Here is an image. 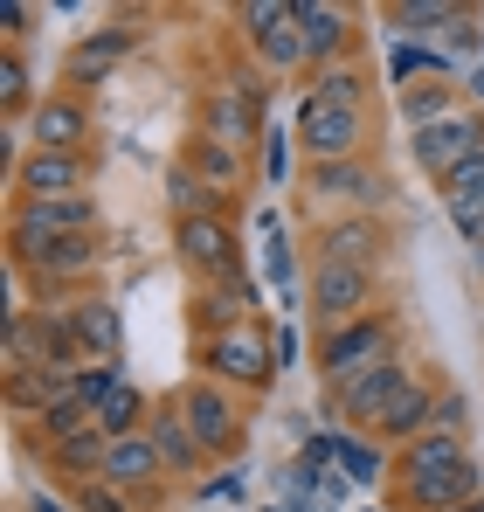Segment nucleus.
Wrapping results in <instances>:
<instances>
[{
    "mask_svg": "<svg viewBox=\"0 0 484 512\" xmlns=\"http://www.w3.org/2000/svg\"><path fill=\"white\" fill-rule=\"evenodd\" d=\"M450 215V229L471 243V250H484V201H464V208H443Z\"/></svg>",
    "mask_w": 484,
    "mask_h": 512,
    "instance_id": "obj_41",
    "label": "nucleus"
},
{
    "mask_svg": "<svg viewBox=\"0 0 484 512\" xmlns=\"http://www.w3.org/2000/svg\"><path fill=\"white\" fill-rule=\"evenodd\" d=\"M7 250H14V270H35L42 284H83L104 256V236H49V243H14L7 236Z\"/></svg>",
    "mask_w": 484,
    "mask_h": 512,
    "instance_id": "obj_14",
    "label": "nucleus"
},
{
    "mask_svg": "<svg viewBox=\"0 0 484 512\" xmlns=\"http://www.w3.org/2000/svg\"><path fill=\"white\" fill-rule=\"evenodd\" d=\"M104 485H118L125 499H160L166 485V457L160 443L139 429V436H118L111 450H104Z\"/></svg>",
    "mask_w": 484,
    "mask_h": 512,
    "instance_id": "obj_19",
    "label": "nucleus"
},
{
    "mask_svg": "<svg viewBox=\"0 0 484 512\" xmlns=\"http://www.w3.org/2000/svg\"><path fill=\"white\" fill-rule=\"evenodd\" d=\"M464 104H471V111H484V63H471V70H464Z\"/></svg>",
    "mask_w": 484,
    "mask_h": 512,
    "instance_id": "obj_46",
    "label": "nucleus"
},
{
    "mask_svg": "<svg viewBox=\"0 0 484 512\" xmlns=\"http://www.w3.org/2000/svg\"><path fill=\"white\" fill-rule=\"evenodd\" d=\"M180 167H194L215 194H222V201H236L242 180H249V153H229V146H215V139H201V132H194V139H187V153H180Z\"/></svg>",
    "mask_w": 484,
    "mask_h": 512,
    "instance_id": "obj_28",
    "label": "nucleus"
},
{
    "mask_svg": "<svg viewBox=\"0 0 484 512\" xmlns=\"http://www.w3.org/2000/svg\"><path fill=\"white\" fill-rule=\"evenodd\" d=\"M90 416H97V429L118 443V436H139V429L153 423V402H146V388H132V381H111V388L90 402Z\"/></svg>",
    "mask_w": 484,
    "mask_h": 512,
    "instance_id": "obj_30",
    "label": "nucleus"
},
{
    "mask_svg": "<svg viewBox=\"0 0 484 512\" xmlns=\"http://www.w3.org/2000/svg\"><path fill=\"white\" fill-rule=\"evenodd\" d=\"M291 139L305 146L312 167H339V160H367L374 125H367V111H332V104H319V97H305Z\"/></svg>",
    "mask_w": 484,
    "mask_h": 512,
    "instance_id": "obj_5",
    "label": "nucleus"
},
{
    "mask_svg": "<svg viewBox=\"0 0 484 512\" xmlns=\"http://www.w3.org/2000/svg\"><path fill=\"white\" fill-rule=\"evenodd\" d=\"M201 139H215V146L256 160V146H263L270 132H263V111H256L236 84H215L208 97H201Z\"/></svg>",
    "mask_w": 484,
    "mask_h": 512,
    "instance_id": "obj_16",
    "label": "nucleus"
},
{
    "mask_svg": "<svg viewBox=\"0 0 484 512\" xmlns=\"http://www.w3.org/2000/svg\"><path fill=\"white\" fill-rule=\"evenodd\" d=\"M166 402L180 409V423L194 429V443H201L208 457H236V450H242V402L222 388V381L194 374V381H187V388H173Z\"/></svg>",
    "mask_w": 484,
    "mask_h": 512,
    "instance_id": "obj_4",
    "label": "nucleus"
},
{
    "mask_svg": "<svg viewBox=\"0 0 484 512\" xmlns=\"http://www.w3.org/2000/svg\"><path fill=\"white\" fill-rule=\"evenodd\" d=\"M90 153H49V146H28L14 160V201H70L90 187Z\"/></svg>",
    "mask_w": 484,
    "mask_h": 512,
    "instance_id": "obj_12",
    "label": "nucleus"
},
{
    "mask_svg": "<svg viewBox=\"0 0 484 512\" xmlns=\"http://www.w3.org/2000/svg\"><path fill=\"white\" fill-rule=\"evenodd\" d=\"M298 35H305V70L319 77L332 63H346V49H353V7H339V0H298Z\"/></svg>",
    "mask_w": 484,
    "mask_h": 512,
    "instance_id": "obj_18",
    "label": "nucleus"
},
{
    "mask_svg": "<svg viewBox=\"0 0 484 512\" xmlns=\"http://www.w3.org/2000/svg\"><path fill=\"white\" fill-rule=\"evenodd\" d=\"M332 436H339V478L346 485L374 492L381 478H395V450L388 443H374L367 429H346V423H332Z\"/></svg>",
    "mask_w": 484,
    "mask_h": 512,
    "instance_id": "obj_24",
    "label": "nucleus"
},
{
    "mask_svg": "<svg viewBox=\"0 0 484 512\" xmlns=\"http://www.w3.org/2000/svg\"><path fill=\"white\" fill-rule=\"evenodd\" d=\"M28 28H35V7H28V0H7V7H0V49H21Z\"/></svg>",
    "mask_w": 484,
    "mask_h": 512,
    "instance_id": "obj_39",
    "label": "nucleus"
},
{
    "mask_svg": "<svg viewBox=\"0 0 484 512\" xmlns=\"http://www.w3.org/2000/svg\"><path fill=\"white\" fill-rule=\"evenodd\" d=\"M70 326H77V346H83V367H118V305L111 298H77L70 305Z\"/></svg>",
    "mask_w": 484,
    "mask_h": 512,
    "instance_id": "obj_23",
    "label": "nucleus"
},
{
    "mask_svg": "<svg viewBox=\"0 0 484 512\" xmlns=\"http://www.w3.org/2000/svg\"><path fill=\"white\" fill-rule=\"evenodd\" d=\"M457 512H484V499H471V506H457Z\"/></svg>",
    "mask_w": 484,
    "mask_h": 512,
    "instance_id": "obj_48",
    "label": "nucleus"
},
{
    "mask_svg": "<svg viewBox=\"0 0 484 512\" xmlns=\"http://www.w3.org/2000/svg\"><path fill=\"white\" fill-rule=\"evenodd\" d=\"M7 374L14 367H49V374H83V346H77V326L70 312H49V305H14L7 312Z\"/></svg>",
    "mask_w": 484,
    "mask_h": 512,
    "instance_id": "obj_2",
    "label": "nucleus"
},
{
    "mask_svg": "<svg viewBox=\"0 0 484 512\" xmlns=\"http://www.w3.org/2000/svg\"><path fill=\"white\" fill-rule=\"evenodd\" d=\"M457 111H464V84H415V90H402V104H395V118H402L408 139L436 132V125L457 118Z\"/></svg>",
    "mask_w": 484,
    "mask_h": 512,
    "instance_id": "obj_27",
    "label": "nucleus"
},
{
    "mask_svg": "<svg viewBox=\"0 0 484 512\" xmlns=\"http://www.w3.org/2000/svg\"><path fill=\"white\" fill-rule=\"evenodd\" d=\"M471 153H484V111H457V118H443L436 132H422V139H408V160L429 173V180H443V173H457Z\"/></svg>",
    "mask_w": 484,
    "mask_h": 512,
    "instance_id": "obj_15",
    "label": "nucleus"
},
{
    "mask_svg": "<svg viewBox=\"0 0 484 512\" xmlns=\"http://www.w3.org/2000/svg\"><path fill=\"white\" fill-rule=\"evenodd\" d=\"M388 353H402V319L381 305V312H367V319H353V326H332V333H319V381L325 395L332 388H346L353 374H367L374 360H388Z\"/></svg>",
    "mask_w": 484,
    "mask_h": 512,
    "instance_id": "obj_3",
    "label": "nucleus"
},
{
    "mask_svg": "<svg viewBox=\"0 0 484 512\" xmlns=\"http://www.w3.org/2000/svg\"><path fill=\"white\" fill-rule=\"evenodd\" d=\"M464 14H471L464 0H395V7H381L388 35H402V42H415V35H436V28L450 35Z\"/></svg>",
    "mask_w": 484,
    "mask_h": 512,
    "instance_id": "obj_29",
    "label": "nucleus"
},
{
    "mask_svg": "<svg viewBox=\"0 0 484 512\" xmlns=\"http://www.w3.org/2000/svg\"><path fill=\"white\" fill-rule=\"evenodd\" d=\"M146 436L160 443V457H166V478H194V471L208 464V450L194 443V429L180 423V409H173V402H153V423H146Z\"/></svg>",
    "mask_w": 484,
    "mask_h": 512,
    "instance_id": "obj_25",
    "label": "nucleus"
},
{
    "mask_svg": "<svg viewBox=\"0 0 484 512\" xmlns=\"http://www.w3.org/2000/svg\"><path fill=\"white\" fill-rule=\"evenodd\" d=\"M35 139L28 146H49V153H83V139H90V104H83L77 90H49L42 104H35V125H28Z\"/></svg>",
    "mask_w": 484,
    "mask_h": 512,
    "instance_id": "obj_21",
    "label": "nucleus"
},
{
    "mask_svg": "<svg viewBox=\"0 0 484 512\" xmlns=\"http://www.w3.org/2000/svg\"><path fill=\"white\" fill-rule=\"evenodd\" d=\"M70 499H77V512H132V499H125L118 485H104V478H90V485H77Z\"/></svg>",
    "mask_w": 484,
    "mask_h": 512,
    "instance_id": "obj_38",
    "label": "nucleus"
},
{
    "mask_svg": "<svg viewBox=\"0 0 484 512\" xmlns=\"http://www.w3.org/2000/svg\"><path fill=\"white\" fill-rule=\"evenodd\" d=\"M484 499V471L457 464V471H422V478H395V506L402 512H457Z\"/></svg>",
    "mask_w": 484,
    "mask_h": 512,
    "instance_id": "obj_17",
    "label": "nucleus"
},
{
    "mask_svg": "<svg viewBox=\"0 0 484 512\" xmlns=\"http://www.w3.org/2000/svg\"><path fill=\"white\" fill-rule=\"evenodd\" d=\"M415 77H436V84H450V77H464V70H457V56H450V49H422V42H402V49L388 56V84H395V90H415Z\"/></svg>",
    "mask_w": 484,
    "mask_h": 512,
    "instance_id": "obj_32",
    "label": "nucleus"
},
{
    "mask_svg": "<svg viewBox=\"0 0 484 512\" xmlns=\"http://www.w3.org/2000/svg\"><path fill=\"white\" fill-rule=\"evenodd\" d=\"M429 429H436V388L415 374L402 395L381 409V423L367 429V436H374V443H388V450H408V443H415V436H429Z\"/></svg>",
    "mask_w": 484,
    "mask_h": 512,
    "instance_id": "obj_22",
    "label": "nucleus"
},
{
    "mask_svg": "<svg viewBox=\"0 0 484 512\" xmlns=\"http://www.w3.org/2000/svg\"><path fill=\"white\" fill-rule=\"evenodd\" d=\"M436 429H450V436H464V429H471V402H464L457 388H443V395H436Z\"/></svg>",
    "mask_w": 484,
    "mask_h": 512,
    "instance_id": "obj_40",
    "label": "nucleus"
},
{
    "mask_svg": "<svg viewBox=\"0 0 484 512\" xmlns=\"http://www.w3.org/2000/svg\"><path fill=\"white\" fill-rule=\"evenodd\" d=\"M305 187L319 201H332L339 215H381L395 201V180H388V167H374V153L367 160H339V167H305Z\"/></svg>",
    "mask_w": 484,
    "mask_h": 512,
    "instance_id": "obj_8",
    "label": "nucleus"
},
{
    "mask_svg": "<svg viewBox=\"0 0 484 512\" xmlns=\"http://www.w3.org/2000/svg\"><path fill=\"white\" fill-rule=\"evenodd\" d=\"M0 111L7 118L28 111V63H21V49H0Z\"/></svg>",
    "mask_w": 484,
    "mask_h": 512,
    "instance_id": "obj_37",
    "label": "nucleus"
},
{
    "mask_svg": "<svg viewBox=\"0 0 484 512\" xmlns=\"http://www.w3.org/2000/svg\"><path fill=\"white\" fill-rule=\"evenodd\" d=\"M104 450H111V436L90 423V429H77V436H63V443H49V471L77 492L90 478H104Z\"/></svg>",
    "mask_w": 484,
    "mask_h": 512,
    "instance_id": "obj_26",
    "label": "nucleus"
},
{
    "mask_svg": "<svg viewBox=\"0 0 484 512\" xmlns=\"http://www.w3.org/2000/svg\"><path fill=\"white\" fill-rule=\"evenodd\" d=\"M478 270H484V250H478Z\"/></svg>",
    "mask_w": 484,
    "mask_h": 512,
    "instance_id": "obj_49",
    "label": "nucleus"
},
{
    "mask_svg": "<svg viewBox=\"0 0 484 512\" xmlns=\"http://www.w3.org/2000/svg\"><path fill=\"white\" fill-rule=\"evenodd\" d=\"M284 146H291V132H277V125H270V139L256 146V160H263L270 180H284V173H291V153H284Z\"/></svg>",
    "mask_w": 484,
    "mask_h": 512,
    "instance_id": "obj_42",
    "label": "nucleus"
},
{
    "mask_svg": "<svg viewBox=\"0 0 484 512\" xmlns=\"http://www.w3.org/2000/svg\"><path fill=\"white\" fill-rule=\"evenodd\" d=\"M7 236H14V243H49V236H104V215H97V201H90V194H70V201H14Z\"/></svg>",
    "mask_w": 484,
    "mask_h": 512,
    "instance_id": "obj_13",
    "label": "nucleus"
},
{
    "mask_svg": "<svg viewBox=\"0 0 484 512\" xmlns=\"http://www.w3.org/2000/svg\"><path fill=\"white\" fill-rule=\"evenodd\" d=\"M367 90H374V77H367V70H360V63L346 56V63L319 70L305 97H319V104H332V111H367Z\"/></svg>",
    "mask_w": 484,
    "mask_h": 512,
    "instance_id": "obj_33",
    "label": "nucleus"
},
{
    "mask_svg": "<svg viewBox=\"0 0 484 512\" xmlns=\"http://www.w3.org/2000/svg\"><path fill=\"white\" fill-rule=\"evenodd\" d=\"M457 464H471V443H464V436H450V429H429V436H415L408 450H395V478H422V471H457Z\"/></svg>",
    "mask_w": 484,
    "mask_h": 512,
    "instance_id": "obj_31",
    "label": "nucleus"
},
{
    "mask_svg": "<svg viewBox=\"0 0 484 512\" xmlns=\"http://www.w3.org/2000/svg\"><path fill=\"white\" fill-rule=\"evenodd\" d=\"M236 21H242V35H249L256 63H263L270 77H291V70H305L298 0H242V7H236Z\"/></svg>",
    "mask_w": 484,
    "mask_h": 512,
    "instance_id": "obj_7",
    "label": "nucleus"
},
{
    "mask_svg": "<svg viewBox=\"0 0 484 512\" xmlns=\"http://www.w3.org/2000/svg\"><path fill=\"white\" fill-rule=\"evenodd\" d=\"M395 250L381 215H325L312 229V263H346V270H381Z\"/></svg>",
    "mask_w": 484,
    "mask_h": 512,
    "instance_id": "obj_9",
    "label": "nucleus"
},
{
    "mask_svg": "<svg viewBox=\"0 0 484 512\" xmlns=\"http://www.w3.org/2000/svg\"><path fill=\"white\" fill-rule=\"evenodd\" d=\"M436 201L443 208H464V201H484V153H471L457 173H443L436 180Z\"/></svg>",
    "mask_w": 484,
    "mask_h": 512,
    "instance_id": "obj_36",
    "label": "nucleus"
},
{
    "mask_svg": "<svg viewBox=\"0 0 484 512\" xmlns=\"http://www.w3.org/2000/svg\"><path fill=\"white\" fill-rule=\"evenodd\" d=\"M173 256L194 284H222L242 270V236L229 215H187V222H173Z\"/></svg>",
    "mask_w": 484,
    "mask_h": 512,
    "instance_id": "obj_6",
    "label": "nucleus"
},
{
    "mask_svg": "<svg viewBox=\"0 0 484 512\" xmlns=\"http://www.w3.org/2000/svg\"><path fill=\"white\" fill-rule=\"evenodd\" d=\"M111 381H125V367H83V374H77V395H83V402H97Z\"/></svg>",
    "mask_w": 484,
    "mask_h": 512,
    "instance_id": "obj_43",
    "label": "nucleus"
},
{
    "mask_svg": "<svg viewBox=\"0 0 484 512\" xmlns=\"http://www.w3.org/2000/svg\"><path fill=\"white\" fill-rule=\"evenodd\" d=\"M28 512H77V499H56L49 485H35V492H28Z\"/></svg>",
    "mask_w": 484,
    "mask_h": 512,
    "instance_id": "obj_45",
    "label": "nucleus"
},
{
    "mask_svg": "<svg viewBox=\"0 0 484 512\" xmlns=\"http://www.w3.org/2000/svg\"><path fill=\"white\" fill-rule=\"evenodd\" d=\"M408 381H415V374H408V353H388V360H374L367 374H353L346 388H332L325 402H332V416H339L346 429H374V423H381V409L402 395Z\"/></svg>",
    "mask_w": 484,
    "mask_h": 512,
    "instance_id": "obj_11",
    "label": "nucleus"
},
{
    "mask_svg": "<svg viewBox=\"0 0 484 512\" xmlns=\"http://www.w3.org/2000/svg\"><path fill=\"white\" fill-rule=\"evenodd\" d=\"M312 312L319 326H353L367 312H381V270H346V263H312Z\"/></svg>",
    "mask_w": 484,
    "mask_h": 512,
    "instance_id": "obj_10",
    "label": "nucleus"
},
{
    "mask_svg": "<svg viewBox=\"0 0 484 512\" xmlns=\"http://www.w3.org/2000/svg\"><path fill=\"white\" fill-rule=\"evenodd\" d=\"M471 49H478V63H484V21H478V42H471Z\"/></svg>",
    "mask_w": 484,
    "mask_h": 512,
    "instance_id": "obj_47",
    "label": "nucleus"
},
{
    "mask_svg": "<svg viewBox=\"0 0 484 512\" xmlns=\"http://www.w3.org/2000/svg\"><path fill=\"white\" fill-rule=\"evenodd\" d=\"M194 360L208 381H222L229 395H263L277 381V340L263 333V319H242L229 333H208L194 340Z\"/></svg>",
    "mask_w": 484,
    "mask_h": 512,
    "instance_id": "obj_1",
    "label": "nucleus"
},
{
    "mask_svg": "<svg viewBox=\"0 0 484 512\" xmlns=\"http://www.w3.org/2000/svg\"><path fill=\"white\" fill-rule=\"evenodd\" d=\"M90 423H97L90 402H83V395H63L56 409H42V416L28 423V436H42V450H49V443H63V436H77V429H90Z\"/></svg>",
    "mask_w": 484,
    "mask_h": 512,
    "instance_id": "obj_35",
    "label": "nucleus"
},
{
    "mask_svg": "<svg viewBox=\"0 0 484 512\" xmlns=\"http://www.w3.org/2000/svg\"><path fill=\"white\" fill-rule=\"evenodd\" d=\"M132 42H139V28H90V35H77L70 42V56H63V84L77 90H97L125 56H132Z\"/></svg>",
    "mask_w": 484,
    "mask_h": 512,
    "instance_id": "obj_20",
    "label": "nucleus"
},
{
    "mask_svg": "<svg viewBox=\"0 0 484 512\" xmlns=\"http://www.w3.org/2000/svg\"><path fill=\"white\" fill-rule=\"evenodd\" d=\"M166 201H173V222H187V215H222V208H229V201H222L201 173L180 167V160L166 167Z\"/></svg>",
    "mask_w": 484,
    "mask_h": 512,
    "instance_id": "obj_34",
    "label": "nucleus"
},
{
    "mask_svg": "<svg viewBox=\"0 0 484 512\" xmlns=\"http://www.w3.org/2000/svg\"><path fill=\"white\" fill-rule=\"evenodd\" d=\"M298 353H305L298 326H284V333H277V374H284V367H298Z\"/></svg>",
    "mask_w": 484,
    "mask_h": 512,
    "instance_id": "obj_44",
    "label": "nucleus"
}]
</instances>
